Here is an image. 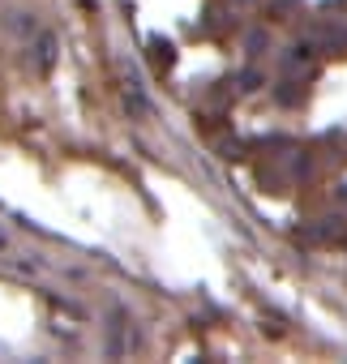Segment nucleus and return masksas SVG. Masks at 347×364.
Wrapping results in <instances>:
<instances>
[{"mask_svg": "<svg viewBox=\"0 0 347 364\" xmlns=\"http://www.w3.org/2000/svg\"><path fill=\"white\" fill-rule=\"evenodd\" d=\"M0 249H9V236H5V232H0Z\"/></svg>", "mask_w": 347, "mask_h": 364, "instance_id": "1", "label": "nucleus"}]
</instances>
